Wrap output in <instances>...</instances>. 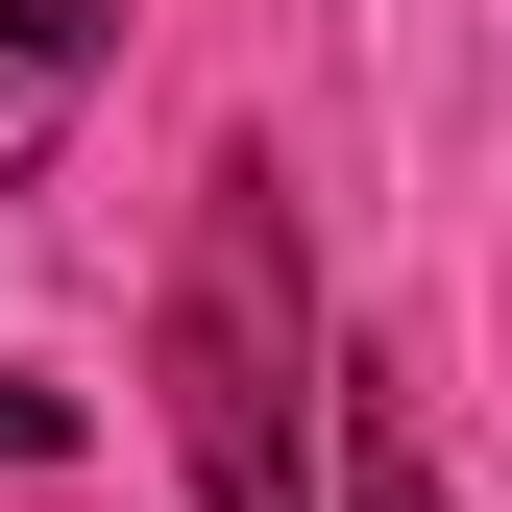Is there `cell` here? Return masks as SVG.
Returning <instances> with one entry per match:
<instances>
[{
  "instance_id": "obj_4",
  "label": "cell",
  "mask_w": 512,
  "mask_h": 512,
  "mask_svg": "<svg viewBox=\"0 0 512 512\" xmlns=\"http://www.w3.org/2000/svg\"><path fill=\"white\" fill-rule=\"evenodd\" d=\"M49 439H74V391H49V366H0V464H49Z\"/></svg>"
},
{
  "instance_id": "obj_1",
  "label": "cell",
  "mask_w": 512,
  "mask_h": 512,
  "mask_svg": "<svg viewBox=\"0 0 512 512\" xmlns=\"http://www.w3.org/2000/svg\"><path fill=\"white\" fill-rule=\"evenodd\" d=\"M171 439H196V512H342L317 269H293V171H269V147H220L196 244H171Z\"/></svg>"
},
{
  "instance_id": "obj_3",
  "label": "cell",
  "mask_w": 512,
  "mask_h": 512,
  "mask_svg": "<svg viewBox=\"0 0 512 512\" xmlns=\"http://www.w3.org/2000/svg\"><path fill=\"white\" fill-rule=\"evenodd\" d=\"M342 512H439V439H415V391H391V366L342 391Z\"/></svg>"
},
{
  "instance_id": "obj_2",
  "label": "cell",
  "mask_w": 512,
  "mask_h": 512,
  "mask_svg": "<svg viewBox=\"0 0 512 512\" xmlns=\"http://www.w3.org/2000/svg\"><path fill=\"white\" fill-rule=\"evenodd\" d=\"M74 74H98V0H0V171L74 147Z\"/></svg>"
}]
</instances>
